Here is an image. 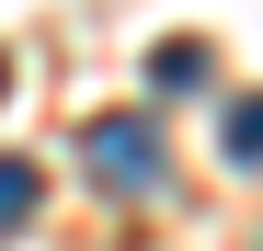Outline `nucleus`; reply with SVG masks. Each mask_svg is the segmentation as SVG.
<instances>
[{"label":"nucleus","mask_w":263,"mask_h":251,"mask_svg":"<svg viewBox=\"0 0 263 251\" xmlns=\"http://www.w3.org/2000/svg\"><path fill=\"white\" fill-rule=\"evenodd\" d=\"M92 183H115V194L160 183V126H149V114H103V126H92Z\"/></svg>","instance_id":"f257e3e1"},{"label":"nucleus","mask_w":263,"mask_h":251,"mask_svg":"<svg viewBox=\"0 0 263 251\" xmlns=\"http://www.w3.org/2000/svg\"><path fill=\"white\" fill-rule=\"evenodd\" d=\"M0 92H12V69H0Z\"/></svg>","instance_id":"39448f33"},{"label":"nucleus","mask_w":263,"mask_h":251,"mask_svg":"<svg viewBox=\"0 0 263 251\" xmlns=\"http://www.w3.org/2000/svg\"><path fill=\"white\" fill-rule=\"evenodd\" d=\"M149 80H160V92H206V46H160Z\"/></svg>","instance_id":"7ed1b4c3"},{"label":"nucleus","mask_w":263,"mask_h":251,"mask_svg":"<svg viewBox=\"0 0 263 251\" xmlns=\"http://www.w3.org/2000/svg\"><path fill=\"white\" fill-rule=\"evenodd\" d=\"M34 217V160H0V228Z\"/></svg>","instance_id":"20e7f679"},{"label":"nucleus","mask_w":263,"mask_h":251,"mask_svg":"<svg viewBox=\"0 0 263 251\" xmlns=\"http://www.w3.org/2000/svg\"><path fill=\"white\" fill-rule=\"evenodd\" d=\"M217 149H229L240 172H263V92H252V103H229V126H217Z\"/></svg>","instance_id":"f03ea898"}]
</instances>
